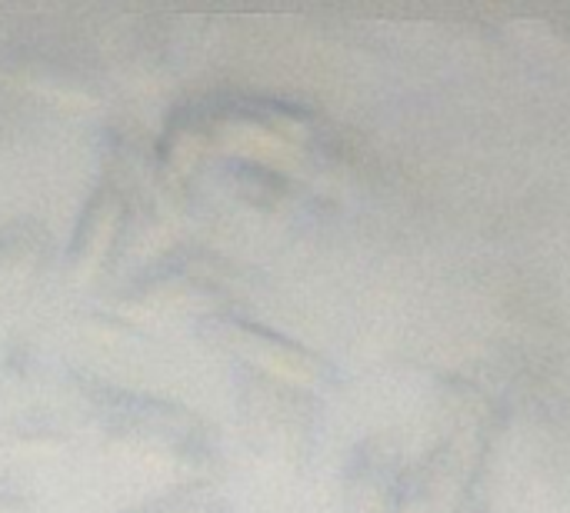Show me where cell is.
<instances>
[{
  "label": "cell",
  "mask_w": 570,
  "mask_h": 513,
  "mask_svg": "<svg viewBox=\"0 0 570 513\" xmlns=\"http://www.w3.org/2000/svg\"><path fill=\"white\" fill-rule=\"evenodd\" d=\"M50 240L53 234L33 217L0 224V290L40 277L43 267L50 264V250H53Z\"/></svg>",
  "instance_id": "3957f363"
},
{
  "label": "cell",
  "mask_w": 570,
  "mask_h": 513,
  "mask_svg": "<svg viewBox=\"0 0 570 513\" xmlns=\"http://www.w3.org/2000/svg\"><path fill=\"white\" fill-rule=\"evenodd\" d=\"M0 513H27V497L10 481L0 477Z\"/></svg>",
  "instance_id": "277c9868"
},
{
  "label": "cell",
  "mask_w": 570,
  "mask_h": 513,
  "mask_svg": "<svg viewBox=\"0 0 570 513\" xmlns=\"http://www.w3.org/2000/svg\"><path fill=\"white\" fill-rule=\"evenodd\" d=\"M134 207H137L134 197L107 177L90 190V197L77 214L63 254L67 274L73 280H94L114 267L134 230V214H137Z\"/></svg>",
  "instance_id": "7a4b0ae2"
},
{
  "label": "cell",
  "mask_w": 570,
  "mask_h": 513,
  "mask_svg": "<svg viewBox=\"0 0 570 513\" xmlns=\"http://www.w3.org/2000/svg\"><path fill=\"white\" fill-rule=\"evenodd\" d=\"M80 404L104 444L140 464L187 467L200 461V424L170 401L87 384Z\"/></svg>",
  "instance_id": "6da1fadb"
}]
</instances>
